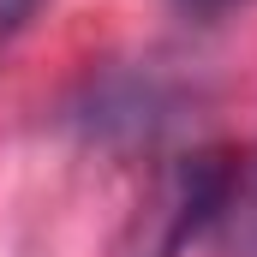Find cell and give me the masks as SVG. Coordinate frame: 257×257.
I'll list each match as a JSON object with an SVG mask.
<instances>
[{
	"mask_svg": "<svg viewBox=\"0 0 257 257\" xmlns=\"http://www.w3.org/2000/svg\"><path fill=\"white\" fill-rule=\"evenodd\" d=\"M30 12H36V0H0V42L18 36V30L30 24Z\"/></svg>",
	"mask_w": 257,
	"mask_h": 257,
	"instance_id": "cell-3",
	"label": "cell"
},
{
	"mask_svg": "<svg viewBox=\"0 0 257 257\" xmlns=\"http://www.w3.org/2000/svg\"><path fill=\"white\" fill-rule=\"evenodd\" d=\"M72 126L102 150H138V144H150L174 126V90L156 72H138V66L102 72L78 90Z\"/></svg>",
	"mask_w": 257,
	"mask_h": 257,
	"instance_id": "cell-2",
	"label": "cell"
},
{
	"mask_svg": "<svg viewBox=\"0 0 257 257\" xmlns=\"http://www.w3.org/2000/svg\"><path fill=\"white\" fill-rule=\"evenodd\" d=\"M180 12H192V18H215V12H227V6H239V0H174Z\"/></svg>",
	"mask_w": 257,
	"mask_h": 257,
	"instance_id": "cell-4",
	"label": "cell"
},
{
	"mask_svg": "<svg viewBox=\"0 0 257 257\" xmlns=\"http://www.w3.org/2000/svg\"><path fill=\"white\" fill-rule=\"evenodd\" d=\"M233 180H239V162L227 144H203L192 156H174L138 209L132 257H186L233 203Z\"/></svg>",
	"mask_w": 257,
	"mask_h": 257,
	"instance_id": "cell-1",
	"label": "cell"
}]
</instances>
